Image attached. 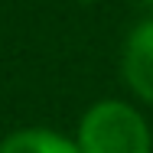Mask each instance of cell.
<instances>
[{
	"mask_svg": "<svg viewBox=\"0 0 153 153\" xmlns=\"http://www.w3.org/2000/svg\"><path fill=\"white\" fill-rule=\"evenodd\" d=\"M82 153H150V130L124 101H98L78 127Z\"/></svg>",
	"mask_w": 153,
	"mask_h": 153,
	"instance_id": "obj_1",
	"label": "cell"
},
{
	"mask_svg": "<svg viewBox=\"0 0 153 153\" xmlns=\"http://www.w3.org/2000/svg\"><path fill=\"white\" fill-rule=\"evenodd\" d=\"M124 78L143 101L153 104V20L130 33L124 46Z\"/></svg>",
	"mask_w": 153,
	"mask_h": 153,
	"instance_id": "obj_2",
	"label": "cell"
},
{
	"mask_svg": "<svg viewBox=\"0 0 153 153\" xmlns=\"http://www.w3.org/2000/svg\"><path fill=\"white\" fill-rule=\"evenodd\" d=\"M0 153H82L78 143L65 140L62 134H52V130H16L10 134L3 143H0Z\"/></svg>",
	"mask_w": 153,
	"mask_h": 153,
	"instance_id": "obj_3",
	"label": "cell"
},
{
	"mask_svg": "<svg viewBox=\"0 0 153 153\" xmlns=\"http://www.w3.org/2000/svg\"><path fill=\"white\" fill-rule=\"evenodd\" d=\"M147 3H153V0H147Z\"/></svg>",
	"mask_w": 153,
	"mask_h": 153,
	"instance_id": "obj_4",
	"label": "cell"
}]
</instances>
